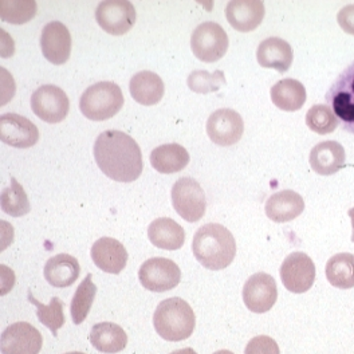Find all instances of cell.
<instances>
[{"mask_svg": "<svg viewBox=\"0 0 354 354\" xmlns=\"http://www.w3.org/2000/svg\"><path fill=\"white\" fill-rule=\"evenodd\" d=\"M95 21L111 35L127 34L136 22V8L128 0H105L95 10Z\"/></svg>", "mask_w": 354, "mask_h": 354, "instance_id": "cell-10", "label": "cell"}, {"mask_svg": "<svg viewBox=\"0 0 354 354\" xmlns=\"http://www.w3.org/2000/svg\"><path fill=\"white\" fill-rule=\"evenodd\" d=\"M65 354H85V353H81V352H70V353H65Z\"/></svg>", "mask_w": 354, "mask_h": 354, "instance_id": "cell-40", "label": "cell"}, {"mask_svg": "<svg viewBox=\"0 0 354 354\" xmlns=\"http://www.w3.org/2000/svg\"><path fill=\"white\" fill-rule=\"evenodd\" d=\"M325 98L344 131L354 134V61L337 77Z\"/></svg>", "mask_w": 354, "mask_h": 354, "instance_id": "cell-5", "label": "cell"}, {"mask_svg": "<svg viewBox=\"0 0 354 354\" xmlns=\"http://www.w3.org/2000/svg\"><path fill=\"white\" fill-rule=\"evenodd\" d=\"M91 345L101 353H118L125 349L128 335L124 329L113 322H101L91 328L90 332Z\"/></svg>", "mask_w": 354, "mask_h": 354, "instance_id": "cell-25", "label": "cell"}, {"mask_svg": "<svg viewBox=\"0 0 354 354\" xmlns=\"http://www.w3.org/2000/svg\"><path fill=\"white\" fill-rule=\"evenodd\" d=\"M95 294H97V286L91 281V274H88L85 279L81 282V285L75 290V294L70 305L71 318L75 325H81L86 319L88 311L93 306Z\"/></svg>", "mask_w": 354, "mask_h": 354, "instance_id": "cell-29", "label": "cell"}, {"mask_svg": "<svg viewBox=\"0 0 354 354\" xmlns=\"http://www.w3.org/2000/svg\"><path fill=\"white\" fill-rule=\"evenodd\" d=\"M148 236L153 245L168 251L181 248L185 242L184 228L171 218H158L152 221L148 228Z\"/></svg>", "mask_w": 354, "mask_h": 354, "instance_id": "cell-24", "label": "cell"}, {"mask_svg": "<svg viewBox=\"0 0 354 354\" xmlns=\"http://www.w3.org/2000/svg\"><path fill=\"white\" fill-rule=\"evenodd\" d=\"M214 354H234L232 352H230V351H219V352H215Z\"/></svg>", "mask_w": 354, "mask_h": 354, "instance_id": "cell-39", "label": "cell"}, {"mask_svg": "<svg viewBox=\"0 0 354 354\" xmlns=\"http://www.w3.org/2000/svg\"><path fill=\"white\" fill-rule=\"evenodd\" d=\"M28 301L37 306V315L41 324L46 328H48L54 337H57L58 335L57 332L65 324L64 302L58 297H54L48 305H44L42 302L34 298L31 291H28Z\"/></svg>", "mask_w": 354, "mask_h": 354, "instance_id": "cell-30", "label": "cell"}, {"mask_svg": "<svg viewBox=\"0 0 354 354\" xmlns=\"http://www.w3.org/2000/svg\"><path fill=\"white\" fill-rule=\"evenodd\" d=\"M265 4L261 0H232L225 7V18L238 31L255 30L265 18Z\"/></svg>", "mask_w": 354, "mask_h": 354, "instance_id": "cell-17", "label": "cell"}, {"mask_svg": "<svg viewBox=\"0 0 354 354\" xmlns=\"http://www.w3.org/2000/svg\"><path fill=\"white\" fill-rule=\"evenodd\" d=\"M242 294L247 309L257 314H263L272 309L277 302V282L270 274L257 272L247 279Z\"/></svg>", "mask_w": 354, "mask_h": 354, "instance_id": "cell-14", "label": "cell"}, {"mask_svg": "<svg viewBox=\"0 0 354 354\" xmlns=\"http://www.w3.org/2000/svg\"><path fill=\"white\" fill-rule=\"evenodd\" d=\"M172 204L177 214L189 223L199 221L207 209L205 194L192 177H181L174 184Z\"/></svg>", "mask_w": 354, "mask_h": 354, "instance_id": "cell-6", "label": "cell"}, {"mask_svg": "<svg viewBox=\"0 0 354 354\" xmlns=\"http://www.w3.org/2000/svg\"><path fill=\"white\" fill-rule=\"evenodd\" d=\"M41 48L44 58L54 65H64L70 58L71 35L62 22H48L42 30Z\"/></svg>", "mask_w": 354, "mask_h": 354, "instance_id": "cell-16", "label": "cell"}, {"mask_svg": "<svg viewBox=\"0 0 354 354\" xmlns=\"http://www.w3.org/2000/svg\"><path fill=\"white\" fill-rule=\"evenodd\" d=\"M337 22L345 32L354 35V4H348L338 11Z\"/></svg>", "mask_w": 354, "mask_h": 354, "instance_id": "cell-36", "label": "cell"}, {"mask_svg": "<svg viewBox=\"0 0 354 354\" xmlns=\"http://www.w3.org/2000/svg\"><path fill=\"white\" fill-rule=\"evenodd\" d=\"M34 114L48 124H58L68 114L70 101L66 93L55 85H44L31 95Z\"/></svg>", "mask_w": 354, "mask_h": 354, "instance_id": "cell-9", "label": "cell"}, {"mask_svg": "<svg viewBox=\"0 0 354 354\" xmlns=\"http://www.w3.org/2000/svg\"><path fill=\"white\" fill-rule=\"evenodd\" d=\"M345 149L337 141H324L317 144L310 152V167L321 176L337 174L345 165Z\"/></svg>", "mask_w": 354, "mask_h": 354, "instance_id": "cell-19", "label": "cell"}, {"mask_svg": "<svg viewBox=\"0 0 354 354\" xmlns=\"http://www.w3.org/2000/svg\"><path fill=\"white\" fill-rule=\"evenodd\" d=\"M192 250L200 265L218 271L232 263L236 255V243L230 230L218 223H209L196 231Z\"/></svg>", "mask_w": 354, "mask_h": 354, "instance_id": "cell-2", "label": "cell"}, {"mask_svg": "<svg viewBox=\"0 0 354 354\" xmlns=\"http://www.w3.org/2000/svg\"><path fill=\"white\" fill-rule=\"evenodd\" d=\"M94 265L108 274H120L128 262V251L124 244L113 238H101L90 251Z\"/></svg>", "mask_w": 354, "mask_h": 354, "instance_id": "cell-18", "label": "cell"}, {"mask_svg": "<svg viewBox=\"0 0 354 354\" xmlns=\"http://www.w3.org/2000/svg\"><path fill=\"white\" fill-rule=\"evenodd\" d=\"M326 278L334 288H354V255L349 252L335 254L326 263Z\"/></svg>", "mask_w": 354, "mask_h": 354, "instance_id": "cell-28", "label": "cell"}, {"mask_svg": "<svg viewBox=\"0 0 354 354\" xmlns=\"http://www.w3.org/2000/svg\"><path fill=\"white\" fill-rule=\"evenodd\" d=\"M129 90L134 101L145 106H152L158 104L164 97L165 86L160 75L153 71L144 70L133 75Z\"/></svg>", "mask_w": 354, "mask_h": 354, "instance_id": "cell-23", "label": "cell"}, {"mask_svg": "<svg viewBox=\"0 0 354 354\" xmlns=\"http://www.w3.org/2000/svg\"><path fill=\"white\" fill-rule=\"evenodd\" d=\"M257 59L262 67L275 68L279 73H285L292 64L294 53L285 39L270 37L258 46Z\"/></svg>", "mask_w": 354, "mask_h": 354, "instance_id": "cell-21", "label": "cell"}, {"mask_svg": "<svg viewBox=\"0 0 354 354\" xmlns=\"http://www.w3.org/2000/svg\"><path fill=\"white\" fill-rule=\"evenodd\" d=\"M188 88L195 93L208 94L218 91L225 85L224 71L216 70L214 73L205 70H195L188 75Z\"/></svg>", "mask_w": 354, "mask_h": 354, "instance_id": "cell-34", "label": "cell"}, {"mask_svg": "<svg viewBox=\"0 0 354 354\" xmlns=\"http://www.w3.org/2000/svg\"><path fill=\"white\" fill-rule=\"evenodd\" d=\"M348 215H349V218H351V221H352V227H353V232H352V242L354 243V207L349 209Z\"/></svg>", "mask_w": 354, "mask_h": 354, "instance_id": "cell-38", "label": "cell"}, {"mask_svg": "<svg viewBox=\"0 0 354 354\" xmlns=\"http://www.w3.org/2000/svg\"><path fill=\"white\" fill-rule=\"evenodd\" d=\"M305 209V201L299 194L285 189L271 195L266 201V215L275 223H286L297 219Z\"/></svg>", "mask_w": 354, "mask_h": 354, "instance_id": "cell-20", "label": "cell"}, {"mask_svg": "<svg viewBox=\"0 0 354 354\" xmlns=\"http://www.w3.org/2000/svg\"><path fill=\"white\" fill-rule=\"evenodd\" d=\"M171 354H198L194 349H191V348H185V349H180V351H175V352H172Z\"/></svg>", "mask_w": 354, "mask_h": 354, "instance_id": "cell-37", "label": "cell"}, {"mask_svg": "<svg viewBox=\"0 0 354 354\" xmlns=\"http://www.w3.org/2000/svg\"><path fill=\"white\" fill-rule=\"evenodd\" d=\"M244 354H281V351L275 339L268 335H258L247 344Z\"/></svg>", "mask_w": 354, "mask_h": 354, "instance_id": "cell-35", "label": "cell"}, {"mask_svg": "<svg viewBox=\"0 0 354 354\" xmlns=\"http://www.w3.org/2000/svg\"><path fill=\"white\" fill-rule=\"evenodd\" d=\"M1 209L14 218H21L30 212V200L22 185L12 177L11 185L1 192Z\"/></svg>", "mask_w": 354, "mask_h": 354, "instance_id": "cell-31", "label": "cell"}, {"mask_svg": "<svg viewBox=\"0 0 354 354\" xmlns=\"http://www.w3.org/2000/svg\"><path fill=\"white\" fill-rule=\"evenodd\" d=\"M191 47L200 61L216 62L228 50V35L219 23H201L192 32Z\"/></svg>", "mask_w": 354, "mask_h": 354, "instance_id": "cell-7", "label": "cell"}, {"mask_svg": "<svg viewBox=\"0 0 354 354\" xmlns=\"http://www.w3.org/2000/svg\"><path fill=\"white\" fill-rule=\"evenodd\" d=\"M156 333L171 342L187 339L192 335L196 317L192 308L181 298H168L158 304L153 314Z\"/></svg>", "mask_w": 354, "mask_h": 354, "instance_id": "cell-3", "label": "cell"}, {"mask_svg": "<svg viewBox=\"0 0 354 354\" xmlns=\"http://www.w3.org/2000/svg\"><path fill=\"white\" fill-rule=\"evenodd\" d=\"M81 267L77 258L59 254L50 258L44 265V278L54 288H68L80 277Z\"/></svg>", "mask_w": 354, "mask_h": 354, "instance_id": "cell-22", "label": "cell"}, {"mask_svg": "<svg viewBox=\"0 0 354 354\" xmlns=\"http://www.w3.org/2000/svg\"><path fill=\"white\" fill-rule=\"evenodd\" d=\"M0 138L10 147L31 148L39 140V131L28 118L7 113L0 117Z\"/></svg>", "mask_w": 354, "mask_h": 354, "instance_id": "cell-15", "label": "cell"}, {"mask_svg": "<svg viewBox=\"0 0 354 354\" xmlns=\"http://www.w3.org/2000/svg\"><path fill=\"white\" fill-rule=\"evenodd\" d=\"M37 14L35 0H1V21L11 24H23L31 21Z\"/></svg>", "mask_w": 354, "mask_h": 354, "instance_id": "cell-32", "label": "cell"}, {"mask_svg": "<svg viewBox=\"0 0 354 354\" xmlns=\"http://www.w3.org/2000/svg\"><path fill=\"white\" fill-rule=\"evenodd\" d=\"M243 132L242 115L228 108L214 111L207 121V133L209 140L221 147H231L239 142Z\"/></svg>", "mask_w": 354, "mask_h": 354, "instance_id": "cell-13", "label": "cell"}, {"mask_svg": "<svg viewBox=\"0 0 354 354\" xmlns=\"http://www.w3.org/2000/svg\"><path fill=\"white\" fill-rule=\"evenodd\" d=\"M124 106L121 88L109 81L88 86L81 95L80 109L91 121H105L115 115Z\"/></svg>", "mask_w": 354, "mask_h": 354, "instance_id": "cell-4", "label": "cell"}, {"mask_svg": "<svg viewBox=\"0 0 354 354\" xmlns=\"http://www.w3.org/2000/svg\"><path fill=\"white\" fill-rule=\"evenodd\" d=\"M41 332L28 322H17L1 333V354H38L42 349Z\"/></svg>", "mask_w": 354, "mask_h": 354, "instance_id": "cell-12", "label": "cell"}, {"mask_svg": "<svg viewBox=\"0 0 354 354\" xmlns=\"http://www.w3.org/2000/svg\"><path fill=\"white\" fill-rule=\"evenodd\" d=\"M189 162L188 151L178 144H164L151 153V164L157 172L171 175L183 171Z\"/></svg>", "mask_w": 354, "mask_h": 354, "instance_id": "cell-27", "label": "cell"}, {"mask_svg": "<svg viewBox=\"0 0 354 354\" xmlns=\"http://www.w3.org/2000/svg\"><path fill=\"white\" fill-rule=\"evenodd\" d=\"M338 124L339 121L329 105H314L306 113V125L318 134L334 132Z\"/></svg>", "mask_w": 354, "mask_h": 354, "instance_id": "cell-33", "label": "cell"}, {"mask_svg": "<svg viewBox=\"0 0 354 354\" xmlns=\"http://www.w3.org/2000/svg\"><path fill=\"white\" fill-rule=\"evenodd\" d=\"M94 158L105 176L132 183L142 172V153L132 137L121 131L101 133L94 142Z\"/></svg>", "mask_w": 354, "mask_h": 354, "instance_id": "cell-1", "label": "cell"}, {"mask_svg": "<svg viewBox=\"0 0 354 354\" xmlns=\"http://www.w3.org/2000/svg\"><path fill=\"white\" fill-rule=\"evenodd\" d=\"M138 279L147 290L164 292L174 290L180 283L181 271L174 261L157 257L141 265L138 270Z\"/></svg>", "mask_w": 354, "mask_h": 354, "instance_id": "cell-8", "label": "cell"}, {"mask_svg": "<svg viewBox=\"0 0 354 354\" xmlns=\"http://www.w3.org/2000/svg\"><path fill=\"white\" fill-rule=\"evenodd\" d=\"M271 100L281 111H299L306 102V88L302 82L294 78H285L278 81L271 88Z\"/></svg>", "mask_w": 354, "mask_h": 354, "instance_id": "cell-26", "label": "cell"}, {"mask_svg": "<svg viewBox=\"0 0 354 354\" xmlns=\"http://www.w3.org/2000/svg\"><path fill=\"white\" fill-rule=\"evenodd\" d=\"M283 286L294 294H302L311 288L315 281V265L308 254L292 252L281 266Z\"/></svg>", "mask_w": 354, "mask_h": 354, "instance_id": "cell-11", "label": "cell"}]
</instances>
